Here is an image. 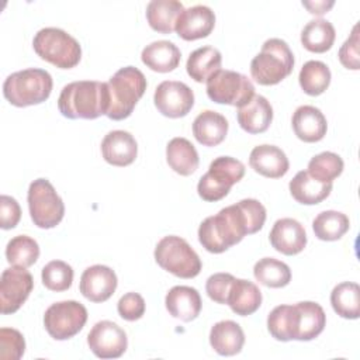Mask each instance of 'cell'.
Returning a JSON list of instances; mask_svg holds the SVG:
<instances>
[{"label":"cell","instance_id":"f1b7e54d","mask_svg":"<svg viewBox=\"0 0 360 360\" xmlns=\"http://www.w3.org/2000/svg\"><path fill=\"white\" fill-rule=\"evenodd\" d=\"M166 160L170 169L180 176H190L198 169V153L194 145L181 136L173 138L166 146Z\"/></svg>","mask_w":360,"mask_h":360},{"label":"cell","instance_id":"7c38bea8","mask_svg":"<svg viewBox=\"0 0 360 360\" xmlns=\"http://www.w3.org/2000/svg\"><path fill=\"white\" fill-rule=\"evenodd\" d=\"M326 325L323 308L314 301L288 305V333L291 340L308 342L318 338Z\"/></svg>","mask_w":360,"mask_h":360},{"label":"cell","instance_id":"ac0fdd59","mask_svg":"<svg viewBox=\"0 0 360 360\" xmlns=\"http://www.w3.org/2000/svg\"><path fill=\"white\" fill-rule=\"evenodd\" d=\"M269 239L277 252L285 256H294L304 250L307 245V232L297 219L280 218L274 222Z\"/></svg>","mask_w":360,"mask_h":360},{"label":"cell","instance_id":"d6986e66","mask_svg":"<svg viewBox=\"0 0 360 360\" xmlns=\"http://www.w3.org/2000/svg\"><path fill=\"white\" fill-rule=\"evenodd\" d=\"M101 153L107 163L118 167L131 165L138 155L135 138L122 129L108 132L101 141Z\"/></svg>","mask_w":360,"mask_h":360},{"label":"cell","instance_id":"cb8c5ba5","mask_svg":"<svg viewBox=\"0 0 360 360\" xmlns=\"http://www.w3.org/2000/svg\"><path fill=\"white\" fill-rule=\"evenodd\" d=\"M141 59L150 70L167 73L174 70L181 59L180 49L170 41H153L142 49Z\"/></svg>","mask_w":360,"mask_h":360},{"label":"cell","instance_id":"52a82bcc","mask_svg":"<svg viewBox=\"0 0 360 360\" xmlns=\"http://www.w3.org/2000/svg\"><path fill=\"white\" fill-rule=\"evenodd\" d=\"M155 260L166 271L180 278H193L201 271V260L188 242L180 236L162 238L155 248Z\"/></svg>","mask_w":360,"mask_h":360},{"label":"cell","instance_id":"b9f144b4","mask_svg":"<svg viewBox=\"0 0 360 360\" xmlns=\"http://www.w3.org/2000/svg\"><path fill=\"white\" fill-rule=\"evenodd\" d=\"M360 37H359V24L352 30L350 37L343 42L339 49V60L346 69L359 70L360 69Z\"/></svg>","mask_w":360,"mask_h":360},{"label":"cell","instance_id":"d4e9b609","mask_svg":"<svg viewBox=\"0 0 360 360\" xmlns=\"http://www.w3.org/2000/svg\"><path fill=\"white\" fill-rule=\"evenodd\" d=\"M226 118L212 110L200 112L193 122V135L204 146L219 145L228 134Z\"/></svg>","mask_w":360,"mask_h":360},{"label":"cell","instance_id":"7402d4cb","mask_svg":"<svg viewBox=\"0 0 360 360\" xmlns=\"http://www.w3.org/2000/svg\"><path fill=\"white\" fill-rule=\"evenodd\" d=\"M291 124L297 138L308 143L321 141L328 129L323 112L314 105H300L292 114Z\"/></svg>","mask_w":360,"mask_h":360},{"label":"cell","instance_id":"44dd1931","mask_svg":"<svg viewBox=\"0 0 360 360\" xmlns=\"http://www.w3.org/2000/svg\"><path fill=\"white\" fill-rule=\"evenodd\" d=\"M165 305L173 318L190 322L200 315L202 302L200 292L195 288L188 285H174L166 294Z\"/></svg>","mask_w":360,"mask_h":360},{"label":"cell","instance_id":"e0dca14e","mask_svg":"<svg viewBox=\"0 0 360 360\" xmlns=\"http://www.w3.org/2000/svg\"><path fill=\"white\" fill-rule=\"evenodd\" d=\"M215 25V14L208 6L197 4L184 8L177 18L174 31L184 41H195L211 34Z\"/></svg>","mask_w":360,"mask_h":360},{"label":"cell","instance_id":"7bdbcfd3","mask_svg":"<svg viewBox=\"0 0 360 360\" xmlns=\"http://www.w3.org/2000/svg\"><path fill=\"white\" fill-rule=\"evenodd\" d=\"M117 311L125 321H138L145 314V300L138 292H127L118 300Z\"/></svg>","mask_w":360,"mask_h":360},{"label":"cell","instance_id":"1f68e13d","mask_svg":"<svg viewBox=\"0 0 360 360\" xmlns=\"http://www.w3.org/2000/svg\"><path fill=\"white\" fill-rule=\"evenodd\" d=\"M336 31L330 21L323 18H315L307 22L301 31L302 46L315 53H323L329 51L335 42Z\"/></svg>","mask_w":360,"mask_h":360},{"label":"cell","instance_id":"7a4b0ae2","mask_svg":"<svg viewBox=\"0 0 360 360\" xmlns=\"http://www.w3.org/2000/svg\"><path fill=\"white\" fill-rule=\"evenodd\" d=\"M59 112L70 120H94L110 110L108 84L96 80H77L66 84L58 98Z\"/></svg>","mask_w":360,"mask_h":360},{"label":"cell","instance_id":"8992f818","mask_svg":"<svg viewBox=\"0 0 360 360\" xmlns=\"http://www.w3.org/2000/svg\"><path fill=\"white\" fill-rule=\"evenodd\" d=\"M32 46L41 59L59 69H72L82 58V46L77 39L56 27L39 30L32 39Z\"/></svg>","mask_w":360,"mask_h":360},{"label":"cell","instance_id":"ee69618b","mask_svg":"<svg viewBox=\"0 0 360 360\" xmlns=\"http://www.w3.org/2000/svg\"><path fill=\"white\" fill-rule=\"evenodd\" d=\"M21 218V208L15 198L3 194L0 197V226L3 229L14 228Z\"/></svg>","mask_w":360,"mask_h":360},{"label":"cell","instance_id":"8d00e7d4","mask_svg":"<svg viewBox=\"0 0 360 360\" xmlns=\"http://www.w3.org/2000/svg\"><path fill=\"white\" fill-rule=\"evenodd\" d=\"M39 257V246L35 239L27 235L11 238L6 246V259L11 266L30 267Z\"/></svg>","mask_w":360,"mask_h":360},{"label":"cell","instance_id":"74e56055","mask_svg":"<svg viewBox=\"0 0 360 360\" xmlns=\"http://www.w3.org/2000/svg\"><path fill=\"white\" fill-rule=\"evenodd\" d=\"M343 160L338 153L333 152H322L315 155L308 163V173L322 181L332 183L336 177H339L343 172Z\"/></svg>","mask_w":360,"mask_h":360},{"label":"cell","instance_id":"9a60e30c","mask_svg":"<svg viewBox=\"0 0 360 360\" xmlns=\"http://www.w3.org/2000/svg\"><path fill=\"white\" fill-rule=\"evenodd\" d=\"M90 350L100 359L121 357L128 346L127 333L112 321L97 322L87 335Z\"/></svg>","mask_w":360,"mask_h":360},{"label":"cell","instance_id":"836d02e7","mask_svg":"<svg viewBox=\"0 0 360 360\" xmlns=\"http://www.w3.org/2000/svg\"><path fill=\"white\" fill-rule=\"evenodd\" d=\"M350 226V221L346 214L328 210L319 212L312 221V229L318 239L321 240H338L340 239Z\"/></svg>","mask_w":360,"mask_h":360},{"label":"cell","instance_id":"8fae6325","mask_svg":"<svg viewBox=\"0 0 360 360\" xmlns=\"http://www.w3.org/2000/svg\"><path fill=\"white\" fill-rule=\"evenodd\" d=\"M86 322V307L73 300L52 304L44 315V326L49 336L56 340L73 338L83 329Z\"/></svg>","mask_w":360,"mask_h":360},{"label":"cell","instance_id":"d590c367","mask_svg":"<svg viewBox=\"0 0 360 360\" xmlns=\"http://www.w3.org/2000/svg\"><path fill=\"white\" fill-rule=\"evenodd\" d=\"M298 82L304 93L309 96L322 94L330 84V70L321 60H308L302 65Z\"/></svg>","mask_w":360,"mask_h":360},{"label":"cell","instance_id":"f6af8a7d","mask_svg":"<svg viewBox=\"0 0 360 360\" xmlns=\"http://www.w3.org/2000/svg\"><path fill=\"white\" fill-rule=\"evenodd\" d=\"M333 4L335 1H302V6L307 7L311 14H316V15H322L328 13V10L333 7Z\"/></svg>","mask_w":360,"mask_h":360},{"label":"cell","instance_id":"4316f807","mask_svg":"<svg viewBox=\"0 0 360 360\" xmlns=\"http://www.w3.org/2000/svg\"><path fill=\"white\" fill-rule=\"evenodd\" d=\"M292 198L304 205H315L323 201L332 191V183L314 179L307 170L298 172L288 184Z\"/></svg>","mask_w":360,"mask_h":360},{"label":"cell","instance_id":"30bf717a","mask_svg":"<svg viewBox=\"0 0 360 360\" xmlns=\"http://www.w3.org/2000/svg\"><path fill=\"white\" fill-rule=\"evenodd\" d=\"M205 83L207 96L218 104L239 108L255 96V86L250 79L235 70L219 69Z\"/></svg>","mask_w":360,"mask_h":360},{"label":"cell","instance_id":"83f0119b","mask_svg":"<svg viewBox=\"0 0 360 360\" xmlns=\"http://www.w3.org/2000/svg\"><path fill=\"white\" fill-rule=\"evenodd\" d=\"M232 312L240 316L252 315L262 305V291L259 287L243 278H235L228 295V302Z\"/></svg>","mask_w":360,"mask_h":360},{"label":"cell","instance_id":"60d3db41","mask_svg":"<svg viewBox=\"0 0 360 360\" xmlns=\"http://www.w3.org/2000/svg\"><path fill=\"white\" fill-rule=\"evenodd\" d=\"M233 280L235 277L229 273H215L210 276L205 283L208 297L218 304H226Z\"/></svg>","mask_w":360,"mask_h":360},{"label":"cell","instance_id":"ffe728a7","mask_svg":"<svg viewBox=\"0 0 360 360\" xmlns=\"http://www.w3.org/2000/svg\"><path fill=\"white\" fill-rule=\"evenodd\" d=\"M249 165L256 173L269 179H280L290 169V162L285 153L278 146L267 143L252 149Z\"/></svg>","mask_w":360,"mask_h":360},{"label":"cell","instance_id":"d6a6232c","mask_svg":"<svg viewBox=\"0 0 360 360\" xmlns=\"http://www.w3.org/2000/svg\"><path fill=\"white\" fill-rule=\"evenodd\" d=\"M333 311L345 319H357L360 316V287L357 283L343 281L330 292Z\"/></svg>","mask_w":360,"mask_h":360},{"label":"cell","instance_id":"ba28073f","mask_svg":"<svg viewBox=\"0 0 360 360\" xmlns=\"http://www.w3.org/2000/svg\"><path fill=\"white\" fill-rule=\"evenodd\" d=\"M245 176V165L231 156L214 159L208 172L201 176L197 191L204 201H219L228 195L231 187Z\"/></svg>","mask_w":360,"mask_h":360},{"label":"cell","instance_id":"5b68a950","mask_svg":"<svg viewBox=\"0 0 360 360\" xmlns=\"http://www.w3.org/2000/svg\"><path fill=\"white\" fill-rule=\"evenodd\" d=\"M294 55L288 44L280 38L264 41L260 52L250 62V75L262 86H273L290 76Z\"/></svg>","mask_w":360,"mask_h":360},{"label":"cell","instance_id":"f546056e","mask_svg":"<svg viewBox=\"0 0 360 360\" xmlns=\"http://www.w3.org/2000/svg\"><path fill=\"white\" fill-rule=\"evenodd\" d=\"M183 10V4L177 0H152L146 6V20L152 30L170 34L174 31L177 18Z\"/></svg>","mask_w":360,"mask_h":360},{"label":"cell","instance_id":"277c9868","mask_svg":"<svg viewBox=\"0 0 360 360\" xmlns=\"http://www.w3.org/2000/svg\"><path fill=\"white\" fill-rule=\"evenodd\" d=\"M52 86V76L46 70L30 68L7 76L3 83V94L10 104L28 107L48 100Z\"/></svg>","mask_w":360,"mask_h":360},{"label":"cell","instance_id":"e575fe53","mask_svg":"<svg viewBox=\"0 0 360 360\" xmlns=\"http://www.w3.org/2000/svg\"><path fill=\"white\" fill-rule=\"evenodd\" d=\"M255 278L270 288L285 287L291 281L290 267L274 257H263L253 267Z\"/></svg>","mask_w":360,"mask_h":360},{"label":"cell","instance_id":"4fadbf2b","mask_svg":"<svg viewBox=\"0 0 360 360\" xmlns=\"http://www.w3.org/2000/svg\"><path fill=\"white\" fill-rule=\"evenodd\" d=\"M34 287L32 276L24 267H8L0 277V309L3 315L14 314L27 301Z\"/></svg>","mask_w":360,"mask_h":360},{"label":"cell","instance_id":"5bb4252c","mask_svg":"<svg viewBox=\"0 0 360 360\" xmlns=\"http://www.w3.org/2000/svg\"><path fill=\"white\" fill-rule=\"evenodd\" d=\"M155 107L169 118H180L190 112L194 105V93L183 82L165 80L158 84L153 94Z\"/></svg>","mask_w":360,"mask_h":360},{"label":"cell","instance_id":"4dcf8cb0","mask_svg":"<svg viewBox=\"0 0 360 360\" xmlns=\"http://www.w3.org/2000/svg\"><path fill=\"white\" fill-rule=\"evenodd\" d=\"M222 56L214 46H201L193 51L187 59L186 69L188 76L198 82H207L214 73L221 69Z\"/></svg>","mask_w":360,"mask_h":360},{"label":"cell","instance_id":"6da1fadb","mask_svg":"<svg viewBox=\"0 0 360 360\" xmlns=\"http://www.w3.org/2000/svg\"><path fill=\"white\" fill-rule=\"evenodd\" d=\"M266 221L264 205L255 198H243L207 217L198 228V240L210 253H222L246 235L260 231Z\"/></svg>","mask_w":360,"mask_h":360},{"label":"cell","instance_id":"484cf974","mask_svg":"<svg viewBox=\"0 0 360 360\" xmlns=\"http://www.w3.org/2000/svg\"><path fill=\"white\" fill-rule=\"evenodd\" d=\"M243 343V329L235 321H219L210 330V345L221 356L238 354Z\"/></svg>","mask_w":360,"mask_h":360},{"label":"cell","instance_id":"f35d334b","mask_svg":"<svg viewBox=\"0 0 360 360\" xmlns=\"http://www.w3.org/2000/svg\"><path fill=\"white\" fill-rule=\"evenodd\" d=\"M42 284L51 291H66L73 281V269L63 260H52L42 267Z\"/></svg>","mask_w":360,"mask_h":360},{"label":"cell","instance_id":"603a6c76","mask_svg":"<svg viewBox=\"0 0 360 360\" xmlns=\"http://www.w3.org/2000/svg\"><path fill=\"white\" fill-rule=\"evenodd\" d=\"M238 122L248 134L264 132L273 121V108L266 97L255 94L245 105L238 108Z\"/></svg>","mask_w":360,"mask_h":360},{"label":"cell","instance_id":"3957f363","mask_svg":"<svg viewBox=\"0 0 360 360\" xmlns=\"http://www.w3.org/2000/svg\"><path fill=\"white\" fill-rule=\"evenodd\" d=\"M110 110L107 117L114 121L128 118L139 98L146 90L145 75L134 66H125L117 70L108 80Z\"/></svg>","mask_w":360,"mask_h":360},{"label":"cell","instance_id":"ab89813d","mask_svg":"<svg viewBox=\"0 0 360 360\" xmlns=\"http://www.w3.org/2000/svg\"><path fill=\"white\" fill-rule=\"evenodd\" d=\"M25 352V340L20 330L13 328L0 329V359L18 360Z\"/></svg>","mask_w":360,"mask_h":360},{"label":"cell","instance_id":"9c48e42d","mask_svg":"<svg viewBox=\"0 0 360 360\" xmlns=\"http://www.w3.org/2000/svg\"><path fill=\"white\" fill-rule=\"evenodd\" d=\"M30 217L38 228H55L65 215V204L46 179H37L28 187Z\"/></svg>","mask_w":360,"mask_h":360},{"label":"cell","instance_id":"2e32d148","mask_svg":"<svg viewBox=\"0 0 360 360\" xmlns=\"http://www.w3.org/2000/svg\"><path fill=\"white\" fill-rule=\"evenodd\" d=\"M118 284L117 274L104 264L87 267L80 277V292L91 302H104L115 291Z\"/></svg>","mask_w":360,"mask_h":360}]
</instances>
